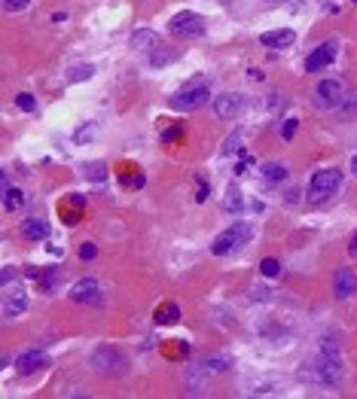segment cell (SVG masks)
Wrapping results in <instances>:
<instances>
[{
    "label": "cell",
    "mask_w": 357,
    "mask_h": 399,
    "mask_svg": "<svg viewBox=\"0 0 357 399\" xmlns=\"http://www.w3.org/2000/svg\"><path fill=\"white\" fill-rule=\"evenodd\" d=\"M43 366H49L46 354L43 351H24L19 360H15V369L22 372V375H31V372H40Z\"/></svg>",
    "instance_id": "9a60e30c"
},
{
    "label": "cell",
    "mask_w": 357,
    "mask_h": 399,
    "mask_svg": "<svg viewBox=\"0 0 357 399\" xmlns=\"http://www.w3.org/2000/svg\"><path fill=\"white\" fill-rule=\"evenodd\" d=\"M92 73H95V64H73V68L68 70V80L71 82H86V80H92Z\"/></svg>",
    "instance_id": "cb8c5ba5"
},
{
    "label": "cell",
    "mask_w": 357,
    "mask_h": 399,
    "mask_svg": "<svg viewBox=\"0 0 357 399\" xmlns=\"http://www.w3.org/2000/svg\"><path fill=\"white\" fill-rule=\"evenodd\" d=\"M89 366H92V372H98V375L119 378V375H126L129 372V356L113 345H101V347H95V351L89 354Z\"/></svg>",
    "instance_id": "7a4b0ae2"
},
{
    "label": "cell",
    "mask_w": 357,
    "mask_h": 399,
    "mask_svg": "<svg viewBox=\"0 0 357 399\" xmlns=\"http://www.w3.org/2000/svg\"><path fill=\"white\" fill-rule=\"evenodd\" d=\"M180 137H184V126H174L168 131H162V144H177Z\"/></svg>",
    "instance_id": "d6a6232c"
},
{
    "label": "cell",
    "mask_w": 357,
    "mask_h": 399,
    "mask_svg": "<svg viewBox=\"0 0 357 399\" xmlns=\"http://www.w3.org/2000/svg\"><path fill=\"white\" fill-rule=\"evenodd\" d=\"M168 34L171 37H180V40H193V37H202L205 34V19L193 10H184V13H174L168 19Z\"/></svg>",
    "instance_id": "8992f818"
},
{
    "label": "cell",
    "mask_w": 357,
    "mask_h": 399,
    "mask_svg": "<svg viewBox=\"0 0 357 399\" xmlns=\"http://www.w3.org/2000/svg\"><path fill=\"white\" fill-rule=\"evenodd\" d=\"M272 3H284V0H272Z\"/></svg>",
    "instance_id": "b9f144b4"
},
{
    "label": "cell",
    "mask_w": 357,
    "mask_h": 399,
    "mask_svg": "<svg viewBox=\"0 0 357 399\" xmlns=\"http://www.w3.org/2000/svg\"><path fill=\"white\" fill-rule=\"evenodd\" d=\"M202 366L207 372H226L229 369V356H207Z\"/></svg>",
    "instance_id": "83f0119b"
},
{
    "label": "cell",
    "mask_w": 357,
    "mask_h": 399,
    "mask_svg": "<svg viewBox=\"0 0 357 399\" xmlns=\"http://www.w3.org/2000/svg\"><path fill=\"white\" fill-rule=\"evenodd\" d=\"M345 101V86L339 80H321L318 89H314V98H312V107L314 110H333Z\"/></svg>",
    "instance_id": "52a82bcc"
},
{
    "label": "cell",
    "mask_w": 357,
    "mask_h": 399,
    "mask_svg": "<svg viewBox=\"0 0 357 399\" xmlns=\"http://www.w3.org/2000/svg\"><path fill=\"white\" fill-rule=\"evenodd\" d=\"M238 144H242V131H232V135L226 137V144H223V149H220V156H235Z\"/></svg>",
    "instance_id": "4316f807"
},
{
    "label": "cell",
    "mask_w": 357,
    "mask_h": 399,
    "mask_svg": "<svg viewBox=\"0 0 357 399\" xmlns=\"http://www.w3.org/2000/svg\"><path fill=\"white\" fill-rule=\"evenodd\" d=\"M86 177L89 180H98V183H104L107 180V165H101V162H92V165H86Z\"/></svg>",
    "instance_id": "f546056e"
},
{
    "label": "cell",
    "mask_w": 357,
    "mask_h": 399,
    "mask_svg": "<svg viewBox=\"0 0 357 399\" xmlns=\"http://www.w3.org/2000/svg\"><path fill=\"white\" fill-rule=\"evenodd\" d=\"M3 289L6 293H3V305H0V308H3V317L15 320L19 314L28 311V293H24L22 287H13V284H6Z\"/></svg>",
    "instance_id": "30bf717a"
},
{
    "label": "cell",
    "mask_w": 357,
    "mask_h": 399,
    "mask_svg": "<svg viewBox=\"0 0 357 399\" xmlns=\"http://www.w3.org/2000/svg\"><path fill=\"white\" fill-rule=\"evenodd\" d=\"M211 110L217 119H235V116L245 110V95H238V91H223L220 98L211 101Z\"/></svg>",
    "instance_id": "9c48e42d"
},
{
    "label": "cell",
    "mask_w": 357,
    "mask_h": 399,
    "mask_svg": "<svg viewBox=\"0 0 357 399\" xmlns=\"http://www.w3.org/2000/svg\"><path fill=\"white\" fill-rule=\"evenodd\" d=\"M98 135H101V122L89 119V122H82V126L73 131V144H77V146H89L92 140H98Z\"/></svg>",
    "instance_id": "e0dca14e"
},
{
    "label": "cell",
    "mask_w": 357,
    "mask_h": 399,
    "mask_svg": "<svg viewBox=\"0 0 357 399\" xmlns=\"http://www.w3.org/2000/svg\"><path fill=\"white\" fill-rule=\"evenodd\" d=\"M223 211L226 213H242L245 211V195L238 186H229L226 195H223Z\"/></svg>",
    "instance_id": "ffe728a7"
},
{
    "label": "cell",
    "mask_w": 357,
    "mask_h": 399,
    "mask_svg": "<svg viewBox=\"0 0 357 399\" xmlns=\"http://www.w3.org/2000/svg\"><path fill=\"white\" fill-rule=\"evenodd\" d=\"M296 128H300V119H296V116H290V119L281 122V137H284V140H293Z\"/></svg>",
    "instance_id": "4dcf8cb0"
},
{
    "label": "cell",
    "mask_w": 357,
    "mask_h": 399,
    "mask_svg": "<svg viewBox=\"0 0 357 399\" xmlns=\"http://www.w3.org/2000/svg\"><path fill=\"white\" fill-rule=\"evenodd\" d=\"M260 274H263V278H278V274H281V262L265 256V259L260 262Z\"/></svg>",
    "instance_id": "f1b7e54d"
},
{
    "label": "cell",
    "mask_w": 357,
    "mask_h": 399,
    "mask_svg": "<svg viewBox=\"0 0 357 399\" xmlns=\"http://www.w3.org/2000/svg\"><path fill=\"white\" fill-rule=\"evenodd\" d=\"M71 204L73 207H82V195H71Z\"/></svg>",
    "instance_id": "ab89813d"
},
{
    "label": "cell",
    "mask_w": 357,
    "mask_h": 399,
    "mask_svg": "<svg viewBox=\"0 0 357 399\" xmlns=\"http://www.w3.org/2000/svg\"><path fill=\"white\" fill-rule=\"evenodd\" d=\"M24 274H28V278H34L43 293H49V289L55 287V280H58V269H34V265H28Z\"/></svg>",
    "instance_id": "ac0fdd59"
},
{
    "label": "cell",
    "mask_w": 357,
    "mask_h": 399,
    "mask_svg": "<svg viewBox=\"0 0 357 399\" xmlns=\"http://www.w3.org/2000/svg\"><path fill=\"white\" fill-rule=\"evenodd\" d=\"M24 207V193L22 189H6L3 193V211H10V213H15V211H22Z\"/></svg>",
    "instance_id": "7402d4cb"
},
{
    "label": "cell",
    "mask_w": 357,
    "mask_h": 399,
    "mask_svg": "<svg viewBox=\"0 0 357 399\" xmlns=\"http://www.w3.org/2000/svg\"><path fill=\"white\" fill-rule=\"evenodd\" d=\"M351 174H354V177H357V153L351 156Z\"/></svg>",
    "instance_id": "60d3db41"
},
{
    "label": "cell",
    "mask_w": 357,
    "mask_h": 399,
    "mask_svg": "<svg viewBox=\"0 0 357 399\" xmlns=\"http://www.w3.org/2000/svg\"><path fill=\"white\" fill-rule=\"evenodd\" d=\"M28 3H31V0H3V10L6 13H22Z\"/></svg>",
    "instance_id": "836d02e7"
},
{
    "label": "cell",
    "mask_w": 357,
    "mask_h": 399,
    "mask_svg": "<svg viewBox=\"0 0 357 399\" xmlns=\"http://www.w3.org/2000/svg\"><path fill=\"white\" fill-rule=\"evenodd\" d=\"M251 238H254V226H251L247 220H238V223H232L229 229H223L220 235L214 238L211 253H214V256H229V253L242 250V247H245Z\"/></svg>",
    "instance_id": "3957f363"
},
{
    "label": "cell",
    "mask_w": 357,
    "mask_h": 399,
    "mask_svg": "<svg viewBox=\"0 0 357 399\" xmlns=\"http://www.w3.org/2000/svg\"><path fill=\"white\" fill-rule=\"evenodd\" d=\"M336 55H339V40H323V43L314 46L309 52V58H305V70L318 73L323 68H330V64L336 61Z\"/></svg>",
    "instance_id": "ba28073f"
},
{
    "label": "cell",
    "mask_w": 357,
    "mask_h": 399,
    "mask_svg": "<svg viewBox=\"0 0 357 399\" xmlns=\"http://www.w3.org/2000/svg\"><path fill=\"white\" fill-rule=\"evenodd\" d=\"M345 369H342V356H327V354H318L314 360H309L303 366V378L314 381V384H327V387H336L342 381Z\"/></svg>",
    "instance_id": "6da1fadb"
},
{
    "label": "cell",
    "mask_w": 357,
    "mask_h": 399,
    "mask_svg": "<svg viewBox=\"0 0 357 399\" xmlns=\"http://www.w3.org/2000/svg\"><path fill=\"white\" fill-rule=\"evenodd\" d=\"M207 101H214L211 89H207L205 82H198V86L196 82H189V86H184L177 95L171 98V107L174 110H180V113H193V110H202Z\"/></svg>",
    "instance_id": "5b68a950"
},
{
    "label": "cell",
    "mask_w": 357,
    "mask_h": 399,
    "mask_svg": "<svg viewBox=\"0 0 357 399\" xmlns=\"http://www.w3.org/2000/svg\"><path fill=\"white\" fill-rule=\"evenodd\" d=\"M300 195H303L300 189H287V193H284V202H287V204H296V202H300Z\"/></svg>",
    "instance_id": "d590c367"
},
{
    "label": "cell",
    "mask_w": 357,
    "mask_h": 399,
    "mask_svg": "<svg viewBox=\"0 0 357 399\" xmlns=\"http://www.w3.org/2000/svg\"><path fill=\"white\" fill-rule=\"evenodd\" d=\"M15 107H19V110H24V113H34L37 101H34V95H28V91H22V95L15 98Z\"/></svg>",
    "instance_id": "1f68e13d"
},
{
    "label": "cell",
    "mask_w": 357,
    "mask_h": 399,
    "mask_svg": "<svg viewBox=\"0 0 357 399\" xmlns=\"http://www.w3.org/2000/svg\"><path fill=\"white\" fill-rule=\"evenodd\" d=\"M22 235L28 241H46L49 238V223L40 217H28L22 223Z\"/></svg>",
    "instance_id": "2e32d148"
},
{
    "label": "cell",
    "mask_w": 357,
    "mask_h": 399,
    "mask_svg": "<svg viewBox=\"0 0 357 399\" xmlns=\"http://www.w3.org/2000/svg\"><path fill=\"white\" fill-rule=\"evenodd\" d=\"M260 174H263V180H269V183H281V180H287V165L284 162H265L260 165Z\"/></svg>",
    "instance_id": "44dd1931"
},
{
    "label": "cell",
    "mask_w": 357,
    "mask_h": 399,
    "mask_svg": "<svg viewBox=\"0 0 357 399\" xmlns=\"http://www.w3.org/2000/svg\"><path fill=\"white\" fill-rule=\"evenodd\" d=\"M339 189H342V171H339V168H323V171L312 174L305 195H309L312 204H323V202H330Z\"/></svg>",
    "instance_id": "277c9868"
},
{
    "label": "cell",
    "mask_w": 357,
    "mask_h": 399,
    "mask_svg": "<svg viewBox=\"0 0 357 399\" xmlns=\"http://www.w3.org/2000/svg\"><path fill=\"white\" fill-rule=\"evenodd\" d=\"M159 46H162V37L156 34V31H150V28H138L135 34H131V49H138V52L153 55Z\"/></svg>",
    "instance_id": "4fadbf2b"
},
{
    "label": "cell",
    "mask_w": 357,
    "mask_h": 399,
    "mask_svg": "<svg viewBox=\"0 0 357 399\" xmlns=\"http://www.w3.org/2000/svg\"><path fill=\"white\" fill-rule=\"evenodd\" d=\"M13 280H15V271H13V269H6V271H3V278H0V284L6 287V284H13Z\"/></svg>",
    "instance_id": "74e56055"
},
{
    "label": "cell",
    "mask_w": 357,
    "mask_h": 399,
    "mask_svg": "<svg viewBox=\"0 0 357 399\" xmlns=\"http://www.w3.org/2000/svg\"><path fill=\"white\" fill-rule=\"evenodd\" d=\"M205 198H207V183L202 180V183H198V195H196V202H205Z\"/></svg>",
    "instance_id": "8d00e7d4"
},
{
    "label": "cell",
    "mask_w": 357,
    "mask_h": 399,
    "mask_svg": "<svg viewBox=\"0 0 357 399\" xmlns=\"http://www.w3.org/2000/svg\"><path fill=\"white\" fill-rule=\"evenodd\" d=\"M71 299H73V302H80V305H98L104 299L101 284H98L95 278H82V280H77V284L71 287Z\"/></svg>",
    "instance_id": "8fae6325"
},
{
    "label": "cell",
    "mask_w": 357,
    "mask_h": 399,
    "mask_svg": "<svg viewBox=\"0 0 357 399\" xmlns=\"http://www.w3.org/2000/svg\"><path fill=\"white\" fill-rule=\"evenodd\" d=\"M174 58H177V55H174V52H171V49H165V46H159V49H156V52L150 55V64H153V68H162V64H168V61H174Z\"/></svg>",
    "instance_id": "484cf974"
},
{
    "label": "cell",
    "mask_w": 357,
    "mask_h": 399,
    "mask_svg": "<svg viewBox=\"0 0 357 399\" xmlns=\"http://www.w3.org/2000/svg\"><path fill=\"white\" fill-rule=\"evenodd\" d=\"M98 256V247L92 244V241H86V244L80 247V259H95Z\"/></svg>",
    "instance_id": "e575fe53"
},
{
    "label": "cell",
    "mask_w": 357,
    "mask_h": 399,
    "mask_svg": "<svg viewBox=\"0 0 357 399\" xmlns=\"http://www.w3.org/2000/svg\"><path fill=\"white\" fill-rule=\"evenodd\" d=\"M348 253H351L354 259H357V232H354V235H351V244H348Z\"/></svg>",
    "instance_id": "f35d334b"
},
{
    "label": "cell",
    "mask_w": 357,
    "mask_h": 399,
    "mask_svg": "<svg viewBox=\"0 0 357 399\" xmlns=\"http://www.w3.org/2000/svg\"><path fill=\"white\" fill-rule=\"evenodd\" d=\"M153 320L159 323V326H168V323H177V320H180V305H174V302H162L159 308H156Z\"/></svg>",
    "instance_id": "d6986e66"
},
{
    "label": "cell",
    "mask_w": 357,
    "mask_h": 399,
    "mask_svg": "<svg viewBox=\"0 0 357 399\" xmlns=\"http://www.w3.org/2000/svg\"><path fill=\"white\" fill-rule=\"evenodd\" d=\"M318 354H327V356H342V342L336 336H321L318 342Z\"/></svg>",
    "instance_id": "603a6c76"
},
{
    "label": "cell",
    "mask_w": 357,
    "mask_h": 399,
    "mask_svg": "<svg viewBox=\"0 0 357 399\" xmlns=\"http://www.w3.org/2000/svg\"><path fill=\"white\" fill-rule=\"evenodd\" d=\"M296 40V31L293 28H278V31H265V34L260 37V43L265 49H290Z\"/></svg>",
    "instance_id": "5bb4252c"
},
{
    "label": "cell",
    "mask_w": 357,
    "mask_h": 399,
    "mask_svg": "<svg viewBox=\"0 0 357 399\" xmlns=\"http://www.w3.org/2000/svg\"><path fill=\"white\" fill-rule=\"evenodd\" d=\"M354 113H357V95H345V107L339 104V119L348 122V119H354Z\"/></svg>",
    "instance_id": "d4e9b609"
},
{
    "label": "cell",
    "mask_w": 357,
    "mask_h": 399,
    "mask_svg": "<svg viewBox=\"0 0 357 399\" xmlns=\"http://www.w3.org/2000/svg\"><path fill=\"white\" fill-rule=\"evenodd\" d=\"M354 293H357V278H354V271L348 269V265L336 269V274H333V296H336V299H351Z\"/></svg>",
    "instance_id": "7c38bea8"
}]
</instances>
